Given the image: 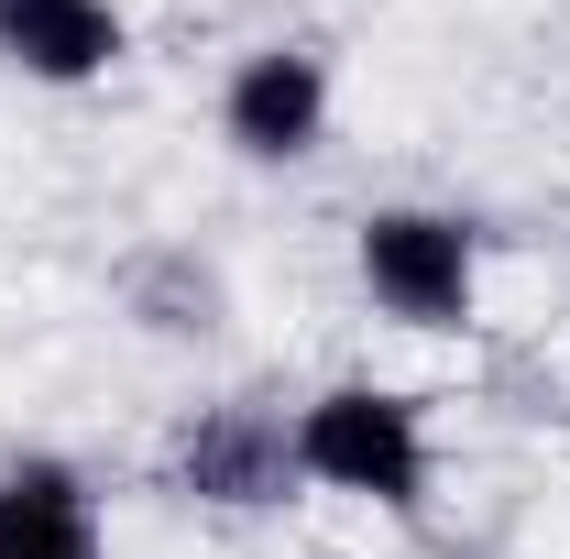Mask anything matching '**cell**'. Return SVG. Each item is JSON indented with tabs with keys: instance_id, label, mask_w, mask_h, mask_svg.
I'll list each match as a JSON object with an SVG mask.
<instances>
[{
	"instance_id": "1",
	"label": "cell",
	"mask_w": 570,
	"mask_h": 559,
	"mask_svg": "<svg viewBox=\"0 0 570 559\" xmlns=\"http://www.w3.org/2000/svg\"><path fill=\"white\" fill-rule=\"evenodd\" d=\"M296 483L341 493V504H373V516H417L428 483H439V439H428V406L373 384V373H341L296 406Z\"/></svg>"
},
{
	"instance_id": "2",
	"label": "cell",
	"mask_w": 570,
	"mask_h": 559,
	"mask_svg": "<svg viewBox=\"0 0 570 559\" xmlns=\"http://www.w3.org/2000/svg\"><path fill=\"white\" fill-rule=\"evenodd\" d=\"M352 275L362 296L417 330V341H450L483 318V231L461 209H428V198H395V209H362L352 231Z\"/></svg>"
},
{
	"instance_id": "3",
	"label": "cell",
	"mask_w": 570,
	"mask_h": 559,
	"mask_svg": "<svg viewBox=\"0 0 570 559\" xmlns=\"http://www.w3.org/2000/svg\"><path fill=\"white\" fill-rule=\"evenodd\" d=\"M165 493H187L209 516H275V504H296V428L264 395L187 406V428L165 439Z\"/></svg>"
},
{
	"instance_id": "4",
	"label": "cell",
	"mask_w": 570,
	"mask_h": 559,
	"mask_svg": "<svg viewBox=\"0 0 570 559\" xmlns=\"http://www.w3.org/2000/svg\"><path fill=\"white\" fill-rule=\"evenodd\" d=\"M330 110H341V88H330L318 45H253L219 77V143L242 165H307L330 143Z\"/></svg>"
},
{
	"instance_id": "5",
	"label": "cell",
	"mask_w": 570,
	"mask_h": 559,
	"mask_svg": "<svg viewBox=\"0 0 570 559\" xmlns=\"http://www.w3.org/2000/svg\"><path fill=\"white\" fill-rule=\"evenodd\" d=\"M132 56L121 0H0V67L22 88H99Z\"/></svg>"
},
{
	"instance_id": "6",
	"label": "cell",
	"mask_w": 570,
	"mask_h": 559,
	"mask_svg": "<svg viewBox=\"0 0 570 559\" xmlns=\"http://www.w3.org/2000/svg\"><path fill=\"white\" fill-rule=\"evenodd\" d=\"M0 559H110L99 549V493L77 461H56V450L0 461Z\"/></svg>"
},
{
	"instance_id": "7",
	"label": "cell",
	"mask_w": 570,
	"mask_h": 559,
	"mask_svg": "<svg viewBox=\"0 0 570 559\" xmlns=\"http://www.w3.org/2000/svg\"><path fill=\"white\" fill-rule=\"evenodd\" d=\"M219 307H230V296H219V275L198 264V253H154V264L132 275V318L165 330V341H209Z\"/></svg>"
}]
</instances>
